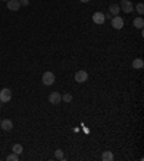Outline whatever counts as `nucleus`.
I'll return each mask as SVG.
<instances>
[{
  "instance_id": "obj_1",
  "label": "nucleus",
  "mask_w": 144,
  "mask_h": 161,
  "mask_svg": "<svg viewBox=\"0 0 144 161\" xmlns=\"http://www.w3.org/2000/svg\"><path fill=\"white\" fill-rule=\"evenodd\" d=\"M42 82H43V85H46V86L53 85V84H55V73H53V72H51V71L43 72Z\"/></svg>"
},
{
  "instance_id": "obj_2",
  "label": "nucleus",
  "mask_w": 144,
  "mask_h": 161,
  "mask_svg": "<svg viewBox=\"0 0 144 161\" xmlns=\"http://www.w3.org/2000/svg\"><path fill=\"white\" fill-rule=\"evenodd\" d=\"M120 9L123 10L124 13H131V12H134V5H133L130 0H121Z\"/></svg>"
},
{
  "instance_id": "obj_3",
  "label": "nucleus",
  "mask_w": 144,
  "mask_h": 161,
  "mask_svg": "<svg viewBox=\"0 0 144 161\" xmlns=\"http://www.w3.org/2000/svg\"><path fill=\"white\" fill-rule=\"evenodd\" d=\"M12 99V91L9 88H3V89L0 91V101L6 104V102H9Z\"/></svg>"
},
{
  "instance_id": "obj_4",
  "label": "nucleus",
  "mask_w": 144,
  "mask_h": 161,
  "mask_svg": "<svg viewBox=\"0 0 144 161\" xmlns=\"http://www.w3.org/2000/svg\"><path fill=\"white\" fill-rule=\"evenodd\" d=\"M111 24H112L114 29L120 30V29L124 28V19H123L121 16H114V17L111 19Z\"/></svg>"
},
{
  "instance_id": "obj_5",
  "label": "nucleus",
  "mask_w": 144,
  "mask_h": 161,
  "mask_svg": "<svg viewBox=\"0 0 144 161\" xmlns=\"http://www.w3.org/2000/svg\"><path fill=\"white\" fill-rule=\"evenodd\" d=\"M48 99H49V104L58 105V104H61V101H62V95L59 94V92H51Z\"/></svg>"
},
{
  "instance_id": "obj_6",
  "label": "nucleus",
  "mask_w": 144,
  "mask_h": 161,
  "mask_svg": "<svg viewBox=\"0 0 144 161\" xmlns=\"http://www.w3.org/2000/svg\"><path fill=\"white\" fill-rule=\"evenodd\" d=\"M75 80H77L78 84H82V82H85V80H88V72L84 71V69H81V71H78L77 73H75Z\"/></svg>"
},
{
  "instance_id": "obj_7",
  "label": "nucleus",
  "mask_w": 144,
  "mask_h": 161,
  "mask_svg": "<svg viewBox=\"0 0 144 161\" xmlns=\"http://www.w3.org/2000/svg\"><path fill=\"white\" fill-rule=\"evenodd\" d=\"M92 20L97 24H102L105 22V14L102 13V12H95V13L92 14Z\"/></svg>"
},
{
  "instance_id": "obj_8",
  "label": "nucleus",
  "mask_w": 144,
  "mask_h": 161,
  "mask_svg": "<svg viewBox=\"0 0 144 161\" xmlns=\"http://www.w3.org/2000/svg\"><path fill=\"white\" fill-rule=\"evenodd\" d=\"M7 9L10 12H17L20 9V2L19 0H7Z\"/></svg>"
},
{
  "instance_id": "obj_9",
  "label": "nucleus",
  "mask_w": 144,
  "mask_h": 161,
  "mask_svg": "<svg viewBox=\"0 0 144 161\" xmlns=\"http://www.w3.org/2000/svg\"><path fill=\"white\" fill-rule=\"evenodd\" d=\"M0 127H2V129H5V131H12L13 129V122L10 119H2Z\"/></svg>"
},
{
  "instance_id": "obj_10",
  "label": "nucleus",
  "mask_w": 144,
  "mask_h": 161,
  "mask_svg": "<svg viewBox=\"0 0 144 161\" xmlns=\"http://www.w3.org/2000/svg\"><path fill=\"white\" fill-rule=\"evenodd\" d=\"M110 14L111 16H118L120 14V12H121V9H120V5H117V3H112V5L110 6Z\"/></svg>"
},
{
  "instance_id": "obj_11",
  "label": "nucleus",
  "mask_w": 144,
  "mask_h": 161,
  "mask_svg": "<svg viewBox=\"0 0 144 161\" xmlns=\"http://www.w3.org/2000/svg\"><path fill=\"white\" fill-rule=\"evenodd\" d=\"M143 66H144V62L141 58H135L133 61V68L134 69H143Z\"/></svg>"
},
{
  "instance_id": "obj_12",
  "label": "nucleus",
  "mask_w": 144,
  "mask_h": 161,
  "mask_svg": "<svg viewBox=\"0 0 144 161\" xmlns=\"http://www.w3.org/2000/svg\"><path fill=\"white\" fill-rule=\"evenodd\" d=\"M101 160L102 161H112L114 160V154L111 151H104L102 155H101Z\"/></svg>"
},
{
  "instance_id": "obj_13",
  "label": "nucleus",
  "mask_w": 144,
  "mask_h": 161,
  "mask_svg": "<svg viewBox=\"0 0 144 161\" xmlns=\"http://www.w3.org/2000/svg\"><path fill=\"white\" fill-rule=\"evenodd\" d=\"M133 24H134V28H137V29H143V26H144V19L140 16V17H135L134 20H133Z\"/></svg>"
},
{
  "instance_id": "obj_14",
  "label": "nucleus",
  "mask_w": 144,
  "mask_h": 161,
  "mask_svg": "<svg viewBox=\"0 0 144 161\" xmlns=\"http://www.w3.org/2000/svg\"><path fill=\"white\" fill-rule=\"evenodd\" d=\"M12 151H13L14 154L20 155V154L23 152V147H22V144H14L13 147H12Z\"/></svg>"
},
{
  "instance_id": "obj_15",
  "label": "nucleus",
  "mask_w": 144,
  "mask_h": 161,
  "mask_svg": "<svg viewBox=\"0 0 144 161\" xmlns=\"http://www.w3.org/2000/svg\"><path fill=\"white\" fill-rule=\"evenodd\" d=\"M55 158L61 161H65V155H63V150H56L55 151Z\"/></svg>"
},
{
  "instance_id": "obj_16",
  "label": "nucleus",
  "mask_w": 144,
  "mask_h": 161,
  "mask_svg": "<svg viewBox=\"0 0 144 161\" xmlns=\"http://www.w3.org/2000/svg\"><path fill=\"white\" fill-rule=\"evenodd\" d=\"M6 160L7 161H19V155L14 154V152H12V154H9V155L6 157Z\"/></svg>"
},
{
  "instance_id": "obj_17",
  "label": "nucleus",
  "mask_w": 144,
  "mask_h": 161,
  "mask_svg": "<svg viewBox=\"0 0 144 161\" xmlns=\"http://www.w3.org/2000/svg\"><path fill=\"white\" fill-rule=\"evenodd\" d=\"M62 101H63V102H66V104H69V102L72 101V95L69 94V92L63 94V95H62Z\"/></svg>"
},
{
  "instance_id": "obj_18",
  "label": "nucleus",
  "mask_w": 144,
  "mask_h": 161,
  "mask_svg": "<svg viewBox=\"0 0 144 161\" xmlns=\"http://www.w3.org/2000/svg\"><path fill=\"white\" fill-rule=\"evenodd\" d=\"M135 10H137V13L141 16V14L144 13V5L143 3H137V5H135Z\"/></svg>"
},
{
  "instance_id": "obj_19",
  "label": "nucleus",
  "mask_w": 144,
  "mask_h": 161,
  "mask_svg": "<svg viewBox=\"0 0 144 161\" xmlns=\"http://www.w3.org/2000/svg\"><path fill=\"white\" fill-rule=\"evenodd\" d=\"M20 2V6H28L29 5V0H19Z\"/></svg>"
},
{
  "instance_id": "obj_20",
  "label": "nucleus",
  "mask_w": 144,
  "mask_h": 161,
  "mask_svg": "<svg viewBox=\"0 0 144 161\" xmlns=\"http://www.w3.org/2000/svg\"><path fill=\"white\" fill-rule=\"evenodd\" d=\"M79 2H82V3H89L91 0H79Z\"/></svg>"
},
{
  "instance_id": "obj_21",
  "label": "nucleus",
  "mask_w": 144,
  "mask_h": 161,
  "mask_svg": "<svg viewBox=\"0 0 144 161\" xmlns=\"http://www.w3.org/2000/svg\"><path fill=\"white\" fill-rule=\"evenodd\" d=\"M2 105H3V102H2V101H0V108H2Z\"/></svg>"
},
{
  "instance_id": "obj_22",
  "label": "nucleus",
  "mask_w": 144,
  "mask_h": 161,
  "mask_svg": "<svg viewBox=\"0 0 144 161\" xmlns=\"http://www.w3.org/2000/svg\"><path fill=\"white\" fill-rule=\"evenodd\" d=\"M2 2H7V0H2Z\"/></svg>"
},
{
  "instance_id": "obj_23",
  "label": "nucleus",
  "mask_w": 144,
  "mask_h": 161,
  "mask_svg": "<svg viewBox=\"0 0 144 161\" xmlns=\"http://www.w3.org/2000/svg\"><path fill=\"white\" fill-rule=\"evenodd\" d=\"M0 122H2V119H0Z\"/></svg>"
}]
</instances>
